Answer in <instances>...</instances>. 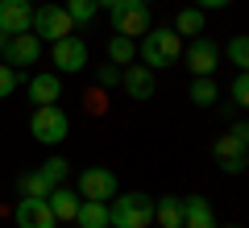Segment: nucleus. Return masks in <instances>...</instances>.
<instances>
[{
    "instance_id": "obj_26",
    "label": "nucleus",
    "mask_w": 249,
    "mask_h": 228,
    "mask_svg": "<svg viewBox=\"0 0 249 228\" xmlns=\"http://www.w3.org/2000/svg\"><path fill=\"white\" fill-rule=\"evenodd\" d=\"M229 91H232V100H237L241 108L249 104V75H245V70H237V79H232V88H229Z\"/></svg>"
},
{
    "instance_id": "obj_14",
    "label": "nucleus",
    "mask_w": 249,
    "mask_h": 228,
    "mask_svg": "<svg viewBox=\"0 0 249 228\" xmlns=\"http://www.w3.org/2000/svg\"><path fill=\"white\" fill-rule=\"evenodd\" d=\"M183 228H216V211H212V203L199 199V195L183 199Z\"/></svg>"
},
{
    "instance_id": "obj_22",
    "label": "nucleus",
    "mask_w": 249,
    "mask_h": 228,
    "mask_svg": "<svg viewBox=\"0 0 249 228\" xmlns=\"http://www.w3.org/2000/svg\"><path fill=\"white\" fill-rule=\"evenodd\" d=\"M175 34H204V9H183L175 17Z\"/></svg>"
},
{
    "instance_id": "obj_4",
    "label": "nucleus",
    "mask_w": 249,
    "mask_h": 228,
    "mask_svg": "<svg viewBox=\"0 0 249 228\" xmlns=\"http://www.w3.org/2000/svg\"><path fill=\"white\" fill-rule=\"evenodd\" d=\"M29 34H37L42 42H58V37L75 34V21H71V13L62 9V4H42V9L34 13V25H29Z\"/></svg>"
},
{
    "instance_id": "obj_16",
    "label": "nucleus",
    "mask_w": 249,
    "mask_h": 228,
    "mask_svg": "<svg viewBox=\"0 0 249 228\" xmlns=\"http://www.w3.org/2000/svg\"><path fill=\"white\" fill-rule=\"evenodd\" d=\"M46 208L54 211V220H75V211H79V195L67 191V187H54V191L46 195Z\"/></svg>"
},
{
    "instance_id": "obj_11",
    "label": "nucleus",
    "mask_w": 249,
    "mask_h": 228,
    "mask_svg": "<svg viewBox=\"0 0 249 228\" xmlns=\"http://www.w3.org/2000/svg\"><path fill=\"white\" fill-rule=\"evenodd\" d=\"M245 141L249 137H237V133H224V137L216 141V158H220V166L229 170V175H241V170H245Z\"/></svg>"
},
{
    "instance_id": "obj_21",
    "label": "nucleus",
    "mask_w": 249,
    "mask_h": 228,
    "mask_svg": "<svg viewBox=\"0 0 249 228\" xmlns=\"http://www.w3.org/2000/svg\"><path fill=\"white\" fill-rule=\"evenodd\" d=\"M108 58H112V67H129V62L137 58V42H133V37L112 34V42H108Z\"/></svg>"
},
{
    "instance_id": "obj_24",
    "label": "nucleus",
    "mask_w": 249,
    "mask_h": 228,
    "mask_svg": "<svg viewBox=\"0 0 249 228\" xmlns=\"http://www.w3.org/2000/svg\"><path fill=\"white\" fill-rule=\"evenodd\" d=\"M229 62L237 70L249 67V42H245V37H232V42H229Z\"/></svg>"
},
{
    "instance_id": "obj_25",
    "label": "nucleus",
    "mask_w": 249,
    "mask_h": 228,
    "mask_svg": "<svg viewBox=\"0 0 249 228\" xmlns=\"http://www.w3.org/2000/svg\"><path fill=\"white\" fill-rule=\"evenodd\" d=\"M13 91H17V70L9 62H0V100H9Z\"/></svg>"
},
{
    "instance_id": "obj_20",
    "label": "nucleus",
    "mask_w": 249,
    "mask_h": 228,
    "mask_svg": "<svg viewBox=\"0 0 249 228\" xmlns=\"http://www.w3.org/2000/svg\"><path fill=\"white\" fill-rule=\"evenodd\" d=\"M216 96H220V88H216L212 75H196V83H191V104L196 108H212Z\"/></svg>"
},
{
    "instance_id": "obj_23",
    "label": "nucleus",
    "mask_w": 249,
    "mask_h": 228,
    "mask_svg": "<svg viewBox=\"0 0 249 228\" xmlns=\"http://www.w3.org/2000/svg\"><path fill=\"white\" fill-rule=\"evenodd\" d=\"M62 9L71 13V21H75V25H91V17H96V9H100V4H96V0H67Z\"/></svg>"
},
{
    "instance_id": "obj_9",
    "label": "nucleus",
    "mask_w": 249,
    "mask_h": 228,
    "mask_svg": "<svg viewBox=\"0 0 249 228\" xmlns=\"http://www.w3.org/2000/svg\"><path fill=\"white\" fill-rule=\"evenodd\" d=\"M34 25V9H29V0H0V29L4 34H29Z\"/></svg>"
},
{
    "instance_id": "obj_10",
    "label": "nucleus",
    "mask_w": 249,
    "mask_h": 228,
    "mask_svg": "<svg viewBox=\"0 0 249 228\" xmlns=\"http://www.w3.org/2000/svg\"><path fill=\"white\" fill-rule=\"evenodd\" d=\"M17 228H58V220H54V211L46 208V199H25V195H21Z\"/></svg>"
},
{
    "instance_id": "obj_29",
    "label": "nucleus",
    "mask_w": 249,
    "mask_h": 228,
    "mask_svg": "<svg viewBox=\"0 0 249 228\" xmlns=\"http://www.w3.org/2000/svg\"><path fill=\"white\" fill-rule=\"evenodd\" d=\"M100 83H104V88L121 83V70H116V67H100Z\"/></svg>"
},
{
    "instance_id": "obj_5",
    "label": "nucleus",
    "mask_w": 249,
    "mask_h": 228,
    "mask_svg": "<svg viewBox=\"0 0 249 228\" xmlns=\"http://www.w3.org/2000/svg\"><path fill=\"white\" fill-rule=\"evenodd\" d=\"M112 29L121 37H142L145 29H150V4H137V0H121L112 9Z\"/></svg>"
},
{
    "instance_id": "obj_18",
    "label": "nucleus",
    "mask_w": 249,
    "mask_h": 228,
    "mask_svg": "<svg viewBox=\"0 0 249 228\" xmlns=\"http://www.w3.org/2000/svg\"><path fill=\"white\" fill-rule=\"evenodd\" d=\"M75 224H79V228H108V203H100V199H79Z\"/></svg>"
},
{
    "instance_id": "obj_30",
    "label": "nucleus",
    "mask_w": 249,
    "mask_h": 228,
    "mask_svg": "<svg viewBox=\"0 0 249 228\" xmlns=\"http://www.w3.org/2000/svg\"><path fill=\"white\" fill-rule=\"evenodd\" d=\"M224 4H232V0H199V9H224Z\"/></svg>"
},
{
    "instance_id": "obj_28",
    "label": "nucleus",
    "mask_w": 249,
    "mask_h": 228,
    "mask_svg": "<svg viewBox=\"0 0 249 228\" xmlns=\"http://www.w3.org/2000/svg\"><path fill=\"white\" fill-rule=\"evenodd\" d=\"M83 108H88L91 116H100L108 108V96H104V91H88V96H83Z\"/></svg>"
},
{
    "instance_id": "obj_15",
    "label": "nucleus",
    "mask_w": 249,
    "mask_h": 228,
    "mask_svg": "<svg viewBox=\"0 0 249 228\" xmlns=\"http://www.w3.org/2000/svg\"><path fill=\"white\" fill-rule=\"evenodd\" d=\"M58 96H62L58 75L42 70V75H34V79H29V100H34V104H58Z\"/></svg>"
},
{
    "instance_id": "obj_7",
    "label": "nucleus",
    "mask_w": 249,
    "mask_h": 228,
    "mask_svg": "<svg viewBox=\"0 0 249 228\" xmlns=\"http://www.w3.org/2000/svg\"><path fill=\"white\" fill-rule=\"evenodd\" d=\"M116 175L112 170H104V166H91V170H83L79 175V199H100V203H108L116 195Z\"/></svg>"
},
{
    "instance_id": "obj_27",
    "label": "nucleus",
    "mask_w": 249,
    "mask_h": 228,
    "mask_svg": "<svg viewBox=\"0 0 249 228\" xmlns=\"http://www.w3.org/2000/svg\"><path fill=\"white\" fill-rule=\"evenodd\" d=\"M42 175L50 178L54 187H58L62 178H67V162H62V158H50V162H42Z\"/></svg>"
},
{
    "instance_id": "obj_2",
    "label": "nucleus",
    "mask_w": 249,
    "mask_h": 228,
    "mask_svg": "<svg viewBox=\"0 0 249 228\" xmlns=\"http://www.w3.org/2000/svg\"><path fill=\"white\" fill-rule=\"evenodd\" d=\"M154 224V199L142 191H124L108 199V228H150Z\"/></svg>"
},
{
    "instance_id": "obj_12",
    "label": "nucleus",
    "mask_w": 249,
    "mask_h": 228,
    "mask_svg": "<svg viewBox=\"0 0 249 228\" xmlns=\"http://www.w3.org/2000/svg\"><path fill=\"white\" fill-rule=\"evenodd\" d=\"M121 83H124V91H129L133 100H150V96H154V88H158L154 70H150V67H133V62L121 70Z\"/></svg>"
},
{
    "instance_id": "obj_13",
    "label": "nucleus",
    "mask_w": 249,
    "mask_h": 228,
    "mask_svg": "<svg viewBox=\"0 0 249 228\" xmlns=\"http://www.w3.org/2000/svg\"><path fill=\"white\" fill-rule=\"evenodd\" d=\"M187 62H191L196 75H212L216 62H220V50H216L212 37H196V42H191V54H187Z\"/></svg>"
},
{
    "instance_id": "obj_6",
    "label": "nucleus",
    "mask_w": 249,
    "mask_h": 228,
    "mask_svg": "<svg viewBox=\"0 0 249 228\" xmlns=\"http://www.w3.org/2000/svg\"><path fill=\"white\" fill-rule=\"evenodd\" d=\"M50 58H54L58 70L75 75V70L88 67V42H83L79 34H67V37H58V42H50Z\"/></svg>"
},
{
    "instance_id": "obj_17",
    "label": "nucleus",
    "mask_w": 249,
    "mask_h": 228,
    "mask_svg": "<svg viewBox=\"0 0 249 228\" xmlns=\"http://www.w3.org/2000/svg\"><path fill=\"white\" fill-rule=\"evenodd\" d=\"M154 220H158L162 228H183V199H178V195L154 199Z\"/></svg>"
},
{
    "instance_id": "obj_1",
    "label": "nucleus",
    "mask_w": 249,
    "mask_h": 228,
    "mask_svg": "<svg viewBox=\"0 0 249 228\" xmlns=\"http://www.w3.org/2000/svg\"><path fill=\"white\" fill-rule=\"evenodd\" d=\"M137 54H142V67L150 70H162V67H175L178 58H183V34H175V29H145L142 34V46H137Z\"/></svg>"
},
{
    "instance_id": "obj_33",
    "label": "nucleus",
    "mask_w": 249,
    "mask_h": 228,
    "mask_svg": "<svg viewBox=\"0 0 249 228\" xmlns=\"http://www.w3.org/2000/svg\"><path fill=\"white\" fill-rule=\"evenodd\" d=\"M137 4H150V0H137Z\"/></svg>"
},
{
    "instance_id": "obj_3",
    "label": "nucleus",
    "mask_w": 249,
    "mask_h": 228,
    "mask_svg": "<svg viewBox=\"0 0 249 228\" xmlns=\"http://www.w3.org/2000/svg\"><path fill=\"white\" fill-rule=\"evenodd\" d=\"M29 133H34L42 145H58L67 133H71V121L58 104H37L34 108V121H29Z\"/></svg>"
},
{
    "instance_id": "obj_34",
    "label": "nucleus",
    "mask_w": 249,
    "mask_h": 228,
    "mask_svg": "<svg viewBox=\"0 0 249 228\" xmlns=\"http://www.w3.org/2000/svg\"><path fill=\"white\" fill-rule=\"evenodd\" d=\"M232 228H237V224H232Z\"/></svg>"
},
{
    "instance_id": "obj_19",
    "label": "nucleus",
    "mask_w": 249,
    "mask_h": 228,
    "mask_svg": "<svg viewBox=\"0 0 249 228\" xmlns=\"http://www.w3.org/2000/svg\"><path fill=\"white\" fill-rule=\"evenodd\" d=\"M17 191L25 195V199H46V195L54 191V183L42 175V170H34V175H21L17 178Z\"/></svg>"
},
{
    "instance_id": "obj_32",
    "label": "nucleus",
    "mask_w": 249,
    "mask_h": 228,
    "mask_svg": "<svg viewBox=\"0 0 249 228\" xmlns=\"http://www.w3.org/2000/svg\"><path fill=\"white\" fill-rule=\"evenodd\" d=\"M96 4H108V9H116V4H121V0H96Z\"/></svg>"
},
{
    "instance_id": "obj_8",
    "label": "nucleus",
    "mask_w": 249,
    "mask_h": 228,
    "mask_svg": "<svg viewBox=\"0 0 249 228\" xmlns=\"http://www.w3.org/2000/svg\"><path fill=\"white\" fill-rule=\"evenodd\" d=\"M37 54H42V37L37 34H13L4 46V62L9 67H34Z\"/></svg>"
},
{
    "instance_id": "obj_31",
    "label": "nucleus",
    "mask_w": 249,
    "mask_h": 228,
    "mask_svg": "<svg viewBox=\"0 0 249 228\" xmlns=\"http://www.w3.org/2000/svg\"><path fill=\"white\" fill-rule=\"evenodd\" d=\"M4 46H9V34H4V29H0V54H4Z\"/></svg>"
}]
</instances>
